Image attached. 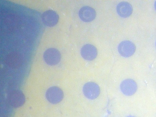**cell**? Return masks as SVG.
Here are the masks:
<instances>
[{"mask_svg": "<svg viewBox=\"0 0 156 117\" xmlns=\"http://www.w3.org/2000/svg\"><path fill=\"white\" fill-rule=\"evenodd\" d=\"M24 95L20 90H15L11 91L7 96V101L9 105L14 108L22 106L25 102Z\"/></svg>", "mask_w": 156, "mask_h": 117, "instance_id": "6da1fadb", "label": "cell"}, {"mask_svg": "<svg viewBox=\"0 0 156 117\" xmlns=\"http://www.w3.org/2000/svg\"><path fill=\"white\" fill-rule=\"evenodd\" d=\"M83 92L87 98L93 100L99 95L100 89L98 85L93 82H88L85 83L83 88Z\"/></svg>", "mask_w": 156, "mask_h": 117, "instance_id": "7a4b0ae2", "label": "cell"}, {"mask_svg": "<svg viewBox=\"0 0 156 117\" xmlns=\"http://www.w3.org/2000/svg\"><path fill=\"white\" fill-rule=\"evenodd\" d=\"M64 94L62 90L59 87L53 86L47 90L45 96L47 100L52 104L60 102L63 99Z\"/></svg>", "mask_w": 156, "mask_h": 117, "instance_id": "3957f363", "label": "cell"}, {"mask_svg": "<svg viewBox=\"0 0 156 117\" xmlns=\"http://www.w3.org/2000/svg\"><path fill=\"white\" fill-rule=\"evenodd\" d=\"M43 58L46 63L50 66L58 64L61 59V55L59 51L55 48H50L44 52Z\"/></svg>", "mask_w": 156, "mask_h": 117, "instance_id": "277c9868", "label": "cell"}, {"mask_svg": "<svg viewBox=\"0 0 156 117\" xmlns=\"http://www.w3.org/2000/svg\"><path fill=\"white\" fill-rule=\"evenodd\" d=\"M118 49L121 55L124 57L127 58L134 54L136 51V47L132 42L126 40L120 43L118 46Z\"/></svg>", "mask_w": 156, "mask_h": 117, "instance_id": "5b68a950", "label": "cell"}, {"mask_svg": "<svg viewBox=\"0 0 156 117\" xmlns=\"http://www.w3.org/2000/svg\"><path fill=\"white\" fill-rule=\"evenodd\" d=\"M120 88L121 91L124 95L131 96L136 91L137 84L134 80L131 79H127L121 82Z\"/></svg>", "mask_w": 156, "mask_h": 117, "instance_id": "8992f818", "label": "cell"}, {"mask_svg": "<svg viewBox=\"0 0 156 117\" xmlns=\"http://www.w3.org/2000/svg\"><path fill=\"white\" fill-rule=\"evenodd\" d=\"M41 19L44 25L49 27H52L58 23L59 16L55 12L49 10L43 13Z\"/></svg>", "mask_w": 156, "mask_h": 117, "instance_id": "52a82bcc", "label": "cell"}, {"mask_svg": "<svg viewBox=\"0 0 156 117\" xmlns=\"http://www.w3.org/2000/svg\"><path fill=\"white\" fill-rule=\"evenodd\" d=\"M80 54L84 59L88 61H92L96 57L97 50L94 45L87 44L84 45L81 49Z\"/></svg>", "mask_w": 156, "mask_h": 117, "instance_id": "ba28073f", "label": "cell"}, {"mask_svg": "<svg viewBox=\"0 0 156 117\" xmlns=\"http://www.w3.org/2000/svg\"><path fill=\"white\" fill-rule=\"evenodd\" d=\"M79 16L83 21L88 22L92 21L95 18L96 13L94 9L88 6H84L80 10Z\"/></svg>", "mask_w": 156, "mask_h": 117, "instance_id": "9c48e42d", "label": "cell"}, {"mask_svg": "<svg viewBox=\"0 0 156 117\" xmlns=\"http://www.w3.org/2000/svg\"><path fill=\"white\" fill-rule=\"evenodd\" d=\"M116 10L118 14L121 17L126 18L132 13L133 10L131 5L126 2H122L117 5Z\"/></svg>", "mask_w": 156, "mask_h": 117, "instance_id": "30bf717a", "label": "cell"}, {"mask_svg": "<svg viewBox=\"0 0 156 117\" xmlns=\"http://www.w3.org/2000/svg\"><path fill=\"white\" fill-rule=\"evenodd\" d=\"M6 63L10 67L13 68L19 67L21 65L22 58L16 52H11L9 54L6 58Z\"/></svg>", "mask_w": 156, "mask_h": 117, "instance_id": "8fae6325", "label": "cell"}, {"mask_svg": "<svg viewBox=\"0 0 156 117\" xmlns=\"http://www.w3.org/2000/svg\"><path fill=\"white\" fill-rule=\"evenodd\" d=\"M14 112L12 109L9 108H3L1 110V117H13Z\"/></svg>", "mask_w": 156, "mask_h": 117, "instance_id": "7c38bea8", "label": "cell"}, {"mask_svg": "<svg viewBox=\"0 0 156 117\" xmlns=\"http://www.w3.org/2000/svg\"><path fill=\"white\" fill-rule=\"evenodd\" d=\"M154 7L155 10H156V1H155L154 4Z\"/></svg>", "mask_w": 156, "mask_h": 117, "instance_id": "4fadbf2b", "label": "cell"}, {"mask_svg": "<svg viewBox=\"0 0 156 117\" xmlns=\"http://www.w3.org/2000/svg\"><path fill=\"white\" fill-rule=\"evenodd\" d=\"M126 117H136L133 116H132V115H129V116H127Z\"/></svg>", "mask_w": 156, "mask_h": 117, "instance_id": "5bb4252c", "label": "cell"}, {"mask_svg": "<svg viewBox=\"0 0 156 117\" xmlns=\"http://www.w3.org/2000/svg\"><path fill=\"white\" fill-rule=\"evenodd\" d=\"M155 46H156V41L155 42Z\"/></svg>", "mask_w": 156, "mask_h": 117, "instance_id": "9a60e30c", "label": "cell"}]
</instances>
